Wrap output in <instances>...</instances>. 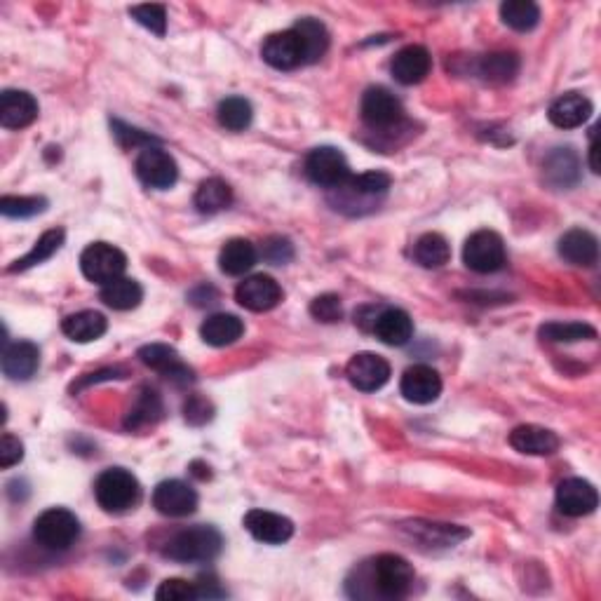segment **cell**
I'll return each instance as SVG.
<instances>
[{
  "instance_id": "obj_45",
  "label": "cell",
  "mask_w": 601,
  "mask_h": 601,
  "mask_svg": "<svg viewBox=\"0 0 601 601\" xmlns=\"http://www.w3.org/2000/svg\"><path fill=\"white\" fill-rule=\"evenodd\" d=\"M261 256L273 266H285L294 259V247L287 238H280V235H273V238H266L261 245Z\"/></svg>"
},
{
  "instance_id": "obj_24",
  "label": "cell",
  "mask_w": 601,
  "mask_h": 601,
  "mask_svg": "<svg viewBox=\"0 0 601 601\" xmlns=\"http://www.w3.org/2000/svg\"><path fill=\"white\" fill-rule=\"evenodd\" d=\"M510 447L526 456H552L559 449V437L540 425H519L510 432Z\"/></svg>"
},
{
  "instance_id": "obj_28",
  "label": "cell",
  "mask_w": 601,
  "mask_h": 601,
  "mask_svg": "<svg viewBox=\"0 0 601 601\" xmlns=\"http://www.w3.org/2000/svg\"><path fill=\"white\" fill-rule=\"evenodd\" d=\"M404 529L411 531L418 543L423 545H440V548H454V545L461 543L470 536L468 529H461V526L454 524H432V522H411L404 526Z\"/></svg>"
},
{
  "instance_id": "obj_8",
  "label": "cell",
  "mask_w": 601,
  "mask_h": 601,
  "mask_svg": "<svg viewBox=\"0 0 601 601\" xmlns=\"http://www.w3.org/2000/svg\"><path fill=\"white\" fill-rule=\"evenodd\" d=\"M134 170H137L141 184L155 188V191H167V188H172L179 179L177 160H174L165 148L158 146H146L144 151L139 153L137 162H134Z\"/></svg>"
},
{
  "instance_id": "obj_27",
  "label": "cell",
  "mask_w": 601,
  "mask_h": 601,
  "mask_svg": "<svg viewBox=\"0 0 601 601\" xmlns=\"http://www.w3.org/2000/svg\"><path fill=\"white\" fill-rule=\"evenodd\" d=\"M256 261H259V252H256V247L245 238L228 240L219 252L221 273L233 275V278L249 273V270L256 266Z\"/></svg>"
},
{
  "instance_id": "obj_31",
  "label": "cell",
  "mask_w": 601,
  "mask_h": 601,
  "mask_svg": "<svg viewBox=\"0 0 601 601\" xmlns=\"http://www.w3.org/2000/svg\"><path fill=\"white\" fill-rule=\"evenodd\" d=\"M233 202V188L224 179L212 177L202 181L195 191V207L200 214H219Z\"/></svg>"
},
{
  "instance_id": "obj_5",
  "label": "cell",
  "mask_w": 601,
  "mask_h": 601,
  "mask_svg": "<svg viewBox=\"0 0 601 601\" xmlns=\"http://www.w3.org/2000/svg\"><path fill=\"white\" fill-rule=\"evenodd\" d=\"M127 268V256L118 247L108 242H92L90 247L80 254V270L94 285H108V282L123 278Z\"/></svg>"
},
{
  "instance_id": "obj_40",
  "label": "cell",
  "mask_w": 601,
  "mask_h": 601,
  "mask_svg": "<svg viewBox=\"0 0 601 601\" xmlns=\"http://www.w3.org/2000/svg\"><path fill=\"white\" fill-rule=\"evenodd\" d=\"M393 179L386 172H364L357 174V177H350L348 184L343 186V191H348L350 195H357V198H378V195H386Z\"/></svg>"
},
{
  "instance_id": "obj_12",
  "label": "cell",
  "mask_w": 601,
  "mask_h": 601,
  "mask_svg": "<svg viewBox=\"0 0 601 601\" xmlns=\"http://www.w3.org/2000/svg\"><path fill=\"white\" fill-rule=\"evenodd\" d=\"M153 508L165 517H188L198 510V494L181 479H165L155 486Z\"/></svg>"
},
{
  "instance_id": "obj_3",
  "label": "cell",
  "mask_w": 601,
  "mask_h": 601,
  "mask_svg": "<svg viewBox=\"0 0 601 601\" xmlns=\"http://www.w3.org/2000/svg\"><path fill=\"white\" fill-rule=\"evenodd\" d=\"M414 566L400 555H378L369 564V583L383 599H402L414 587Z\"/></svg>"
},
{
  "instance_id": "obj_48",
  "label": "cell",
  "mask_w": 601,
  "mask_h": 601,
  "mask_svg": "<svg viewBox=\"0 0 601 601\" xmlns=\"http://www.w3.org/2000/svg\"><path fill=\"white\" fill-rule=\"evenodd\" d=\"M184 414H186V421H188V423L202 425V423H207L209 418H212V404H209V402L205 400V397L193 395L191 400L186 402Z\"/></svg>"
},
{
  "instance_id": "obj_32",
  "label": "cell",
  "mask_w": 601,
  "mask_h": 601,
  "mask_svg": "<svg viewBox=\"0 0 601 601\" xmlns=\"http://www.w3.org/2000/svg\"><path fill=\"white\" fill-rule=\"evenodd\" d=\"M64 240H66V233L62 231V228H52V231H45L38 238L36 245H33L31 252L24 256V259H19V261L12 263V266L8 268V273H22V270H29L33 266H40V263H45L47 259H52V256L57 254L59 249H62Z\"/></svg>"
},
{
  "instance_id": "obj_41",
  "label": "cell",
  "mask_w": 601,
  "mask_h": 601,
  "mask_svg": "<svg viewBox=\"0 0 601 601\" xmlns=\"http://www.w3.org/2000/svg\"><path fill=\"white\" fill-rule=\"evenodd\" d=\"M47 200L43 195H3L0 198V214L10 219H29V216L43 214Z\"/></svg>"
},
{
  "instance_id": "obj_7",
  "label": "cell",
  "mask_w": 601,
  "mask_h": 601,
  "mask_svg": "<svg viewBox=\"0 0 601 601\" xmlns=\"http://www.w3.org/2000/svg\"><path fill=\"white\" fill-rule=\"evenodd\" d=\"M306 174L313 184L322 188H343L353 177L346 155L334 146L313 148L306 158Z\"/></svg>"
},
{
  "instance_id": "obj_21",
  "label": "cell",
  "mask_w": 601,
  "mask_h": 601,
  "mask_svg": "<svg viewBox=\"0 0 601 601\" xmlns=\"http://www.w3.org/2000/svg\"><path fill=\"white\" fill-rule=\"evenodd\" d=\"M0 367H3V374L12 378V381H29L31 376H36L40 367V348L31 341L5 343Z\"/></svg>"
},
{
  "instance_id": "obj_19",
  "label": "cell",
  "mask_w": 601,
  "mask_h": 601,
  "mask_svg": "<svg viewBox=\"0 0 601 601\" xmlns=\"http://www.w3.org/2000/svg\"><path fill=\"white\" fill-rule=\"evenodd\" d=\"M38 118V101L24 90H5L0 94V125L5 130H24Z\"/></svg>"
},
{
  "instance_id": "obj_25",
  "label": "cell",
  "mask_w": 601,
  "mask_h": 601,
  "mask_svg": "<svg viewBox=\"0 0 601 601\" xmlns=\"http://www.w3.org/2000/svg\"><path fill=\"white\" fill-rule=\"evenodd\" d=\"M557 249L559 256L573 263V266L590 268L599 259V240L590 231H583V228H573V231L564 233L559 238Z\"/></svg>"
},
{
  "instance_id": "obj_9",
  "label": "cell",
  "mask_w": 601,
  "mask_h": 601,
  "mask_svg": "<svg viewBox=\"0 0 601 601\" xmlns=\"http://www.w3.org/2000/svg\"><path fill=\"white\" fill-rule=\"evenodd\" d=\"M261 57L263 62L278 71H294L301 64H306V47L303 40L294 29L273 33L263 40L261 45Z\"/></svg>"
},
{
  "instance_id": "obj_38",
  "label": "cell",
  "mask_w": 601,
  "mask_h": 601,
  "mask_svg": "<svg viewBox=\"0 0 601 601\" xmlns=\"http://www.w3.org/2000/svg\"><path fill=\"white\" fill-rule=\"evenodd\" d=\"M501 19L512 31H533L540 22V8L531 0H508L501 5Z\"/></svg>"
},
{
  "instance_id": "obj_46",
  "label": "cell",
  "mask_w": 601,
  "mask_h": 601,
  "mask_svg": "<svg viewBox=\"0 0 601 601\" xmlns=\"http://www.w3.org/2000/svg\"><path fill=\"white\" fill-rule=\"evenodd\" d=\"M24 458V444L17 440L15 435L5 432L3 440H0V468H12Z\"/></svg>"
},
{
  "instance_id": "obj_42",
  "label": "cell",
  "mask_w": 601,
  "mask_h": 601,
  "mask_svg": "<svg viewBox=\"0 0 601 601\" xmlns=\"http://www.w3.org/2000/svg\"><path fill=\"white\" fill-rule=\"evenodd\" d=\"M130 17L134 19V22L144 26V29H148L151 33H155V36H165L167 33V10L165 5H134V8H130Z\"/></svg>"
},
{
  "instance_id": "obj_26",
  "label": "cell",
  "mask_w": 601,
  "mask_h": 601,
  "mask_svg": "<svg viewBox=\"0 0 601 601\" xmlns=\"http://www.w3.org/2000/svg\"><path fill=\"white\" fill-rule=\"evenodd\" d=\"M245 334V324H242L240 317H235L231 313H216L209 315L200 327V336L207 346L214 348H226L233 346L240 336Z\"/></svg>"
},
{
  "instance_id": "obj_17",
  "label": "cell",
  "mask_w": 601,
  "mask_h": 601,
  "mask_svg": "<svg viewBox=\"0 0 601 601\" xmlns=\"http://www.w3.org/2000/svg\"><path fill=\"white\" fill-rule=\"evenodd\" d=\"M245 529L266 545H282L294 536L292 519L278 515V512L268 510H249L245 519H242Z\"/></svg>"
},
{
  "instance_id": "obj_35",
  "label": "cell",
  "mask_w": 601,
  "mask_h": 601,
  "mask_svg": "<svg viewBox=\"0 0 601 601\" xmlns=\"http://www.w3.org/2000/svg\"><path fill=\"white\" fill-rule=\"evenodd\" d=\"M162 418V400L160 395L151 388H141L139 397L134 400L132 409L127 411L125 428L127 430H139L144 425H153Z\"/></svg>"
},
{
  "instance_id": "obj_1",
  "label": "cell",
  "mask_w": 601,
  "mask_h": 601,
  "mask_svg": "<svg viewBox=\"0 0 601 601\" xmlns=\"http://www.w3.org/2000/svg\"><path fill=\"white\" fill-rule=\"evenodd\" d=\"M221 550H224L221 533L209 524H198L174 533L162 555L181 564H209L221 555Z\"/></svg>"
},
{
  "instance_id": "obj_4",
  "label": "cell",
  "mask_w": 601,
  "mask_h": 601,
  "mask_svg": "<svg viewBox=\"0 0 601 601\" xmlns=\"http://www.w3.org/2000/svg\"><path fill=\"white\" fill-rule=\"evenodd\" d=\"M33 538L45 550L64 552L76 545L80 538V522L71 510L50 508L40 512L33 522Z\"/></svg>"
},
{
  "instance_id": "obj_29",
  "label": "cell",
  "mask_w": 601,
  "mask_h": 601,
  "mask_svg": "<svg viewBox=\"0 0 601 601\" xmlns=\"http://www.w3.org/2000/svg\"><path fill=\"white\" fill-rule=\"evenodd\" d=\"M108 322L97 310H80L62 322V332L76 343H92L106 334Z\"/></svg>"
},
{
  "instance_id": "obj_47",
  "label": "cell",
  "mask_w": 601,
  "mask_h": 601,
  "mask_svg": "<svg viewBox=\"0 0 601 601\" xmlns=\"http://www.w3.org/2000/svg\"><path fill=\"white\" fill-rule=\"evenodd\" d=\"M111 127H113V134H116V139L125 148H130V146L134 148V146H139V144H148V146H151L153 141H158L155 137H148V134L134 130V127H130V125L120 123V120H111Z\"/></svg>"
},
{
  "instance_id": "obj_16",
  "label": "cell",
  "mask_w": 601,
  "mask_h": 601,
  "mask_svg": "<svg viewBox=\"0 0 601 601\" xmlns=\"http://www.w3.org/2000/svg\"><path fill=\"white\" fill-rule=\"evenodd\" d=\"M400 393L411 404H432L442 395V376L428 364H414L404 371Z\"/></svg>"
},
{
  "instance_id": "obj_2",
  "label": "cell",
  "mask_w": 601,
  "mask_h": 601,
  "mask_svg": "<svg viewBox=\"0 0 601 601\" xmlns=\"http://www.w3.org/2000/svg\"><path fill=\"white\" fill-rule=\"evenodd\" d=\"M94 496L101 510L111 515H123L139 505L141 484L139 479L125 468H108L94 482Z\"/></svg>"
},
{
  "instance_id": "obj_43",
  "label": "cell",
  "mask_w": 601,
  "mask_h": 601,
  "mask_svg": "<svg viewBox=\"0 0 601 601\" xmlns=\"http://www.w3.org/2000/svg\"><path fill=\"white\" fill-rule=\"evenodd\" d=\"M158 601H193L202 599L198 583H188L184 578H167L162 580L158 590H155Z\"/></svg>"
},
{
  "instance_id": "obj_39",
  "label": "cell",
  "mask_w": 601,
  "mask_h": 601,
  "mask_svg": "<svg viewBox=\"0 0 601 601\" xmlns=\"http://www.w3.org/2000/svg\"><path fill=\"white\" fill-rule=\"evenodd\" d=\"M216 116H219L221 127H226L231 132H242L252 125L254 111L245 97H228L219 104Z\"/></svg>"
},
{
  "instance_id": "obj_30",
  "label": "cell",
  "mask_w": 601,
  "mask_h": 601,
  "mask_svg": "<svg viewBox=\"0 0 601 601\" xmlns=\"http://www.w3.org/2000/svg\"><path fill=\"white\" fill-rule=\"evenodd\" d=\"M99 299L104 301V306L113 310H134L144 299V289H141L137 280L118 278L101 287Z\"/></svg>"
},
{
  "instance_id": "obj_22",
  "label": "cell",
  "mask_w": 601,
  "mask_h": 601,
  "mask_svg": "<svg viewBox=\"0 0 601 601\" xmlns=\"http://www.w3.org/2000/svg\"><path fill=\"white\" fill-rule=\"evenodd\" d=\"M543 177L552 188L566 191L580 181V158L573 148H555L543 160Z\"/></svg>"
},
{
  "instance_id": "obj_34",
  "label": "cell",
  "mask_w": 601,
  "mask_h": 601,
  "mask_svg": "<svg viewBox=\"0 0 601 601\" xmlns=\"http://www.w3.org/2000/svg\"><path fill=\"white\" fill-rule=\"evenodd\" d=\"M519 59L512 52H494L484 54L477 62V76H482L486 83H508L517 76Z\"/></svg>"
},
{
  "instance_id": "obj_44",
  "label": "cell",
  "mask_w": 601,
  "mask_h": 601,
  "mask_svg": "<svg viewBox=\"0 0 601 601\" xmlns=\"http://www.w3.org/2000/svg\"><path fill=\"white\" fill-rule=\"evenodd\" d=\"M310 315L324 324H334L343 317V303L336 294H322L310 303Z\"/></svg>"
},
{
  "instance_id": "obj_6",
  "label": "cell",
  "mask_w": 601,
  "mask_h": 601,
  "mask_svg": "<svg viewBox=\"0 0 601 601\" xmlns=\"http://www.w3.org/2000/svg\"><path fill=\"white\" fill-rule=\"evenodd\" d=\"M505 242L494 231H477L472 233L463 247V261L470 270L479 275L498 273L505 266Z\"/></svg>"
},
{
  "instance_id": "obj_33",
  "label": "cell",
  "mask_w": 601,
  "mask_h": 601,
  "mask_svg": "<svg viewBox=\"0 0 601 601\" xmlns=\"http://www.w3.org/2000/svg\"><path fill=\"white\" fill-rule=\"evenodd\" d=\"M292 29L299 33L303 40V47H306V64H315L324 57V52L329 50V31L320 19L306 17L299 19Z\"/></svg>"
},
{
  "instance_id": "obj_14",
  "label": "cell",
  "mask_w": 601,
  "mask_h": 601,
  "mask_svg": "<svg viewBox=\"0 0 601 601\" xmlns=\"http://www.w3.org/2000/svg\"><path fill=\"white\" fill-rule=\"evenodd\" d=\"M346 376L353 388L362 393H376L390 381V364L376 353H357L348 362Z\"/></svg>"
},
{
  "instance_id": "obj_11",
  "label": "cell",
  "mask_w": 601,
  "mask_h": 601,
  "mask_svg": "<svg viewBox=\"0 0 601 601\" xmlns=\"http://www.w3.org/2000/svg\"><path fill=\"white\" fill-rule=\"evenodd\" d=\"M139 360L148 369L158 371L167 381H172L174 386H188V383L195 381L193 369L181 362L177 350L172 346H165V343H148V346L139 348Z\"/></svg>"
},
{
  "instance_id": "obj_10",
  "label": "cell",
  "mask_w": 601,
  "mask_h": 601,
  "mask_svg": "<svg viewBox=\"0 0 601 601\" xmlns=\"http://www.w3.org/2000/svg\"><path fill=\"white\" fill-rule=\"evenodd\" d=\"M404 118L402 101L386 87H369L362 97V120L371 130H390Z\"/></svg>"
},
{
  "instance_id": "obj_36",
  "label": "cell",
  "mask_w": 601,
  "mask_h": 601,
  "mask_svg": "<svg viewBox=\"0 0 601 601\" xmlns=\"http://www.w3.org/2000/svg\"><path fill=\"white\" fill-rule=\"evenodd\" d=\"M414 259L423 268H442L451 259V247L444 235L440 233H425L416 240Z\"/></svg>"
},
{
  "instance_id": "obj_20",
  "label": "cell",
  "mask_w": 601,
  "mask_h": 601,
  "mask_svg": "<svg viewBox=\"0 0 601 601\" xmlns=\"http://www.w3.org/2000/svg\"><path fill=\"white\" fill-rule=\"evenodd\" d=\"M432 69V57L423 45H407L393 57L390 71L400 85H418L428 78Z\"/></svg>"
},
{
  "instance_id": "obj_18",
  "label": "cell",
  "mask_w": 601,
  "mask_h": 601,
  "mask_svg": "<svg viewBox=\"0 0 601 601\" xmlns=\"http://www.w3.org/2000/svg\"><path fill=\"white\" fill-rule=\"evenodd\" d=\"M371 332L386 346L400 348L407 346L411 336H414V320L402 308H381L376 313L374 324H371Z\"/></svg>"
},
{
  "instance_id": "obj_37",
  "label": "cell",
  "mask_w": 601,
  "mask_h": 601,
  "mask_svg": "<svg viewBox=\"0 0 601 601\" xmlns=\"http://www.w3.org/2000/svg\"><path fill=\"white\" fill-rule=\"evenodd\" d=\"M540 339L550 343H578L597 339V329L585 322H548L540 327Z\"/></svg>"
},
{
  "instance_id": "obj_13",
  "label": "cell",
  "mask_w": 601,
  "mask_h": 601,
  "mask_svg": "<svg viewBox=\"0 0 601 601\" xmlns=\"http://www.w3.org/2000/svg\"><path fill=\"white\" fill-rule=\"evenodd\" d=\"M235 301L252 313H268L282 301V287L270 275H249L235 289Z\"/></svg>"
},
{
  "instance_id": "obj_23",
  "label": "cell",
  "mask_w": 601,
  "mask_h": 601,
  "mask_svg": "<svg viewBox=\"0 0 601 601\" xmlns=\"http://www.w3.org/2000/svg\"><path fill=\"white\" fill-rule=\"evenodd\" d=\"M592 116V101L580 92H566L562 97H557L550 106V123L559 127V130H576V127L585 125Z\"/></svg>"
},
{
  "instance_id": "obj_15",
  "label": "cell",
  "mask_w": 601,
  "mask_h": 601,
  "mask_svg": "<svg viewBox=\"0 0 601 601\" xmlns=\"http://www.w3.org/2000/svg\"><path fill=\"white\" fill-rule=\"evenodd\" d=\"M599 505L597 489L587 479L571 477L557 486V510L566 517L592 515Z\"/></svg>"
}]
</instances>
